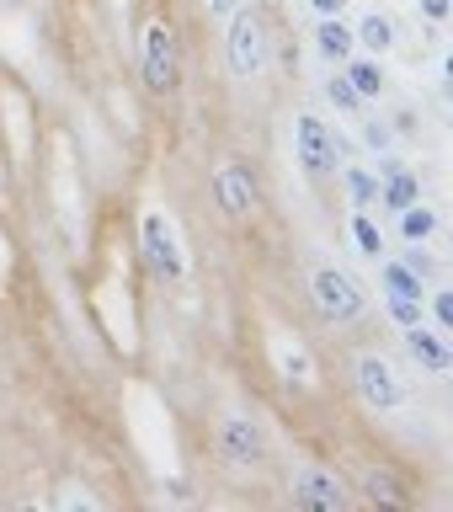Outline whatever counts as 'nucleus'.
Instances as JSON below:
<instances>
[{
  "label": "nucleus",
  "instance_id": "obj_23",
  "mask_svg": "<svg viewBox=\"0 0 453 512\" xmlns=\"http://www.w3.org/2000/svg\"><path fill=\"white\" fill-rule=\"evenodd\" d=\"M422 315H427V326H438L443 336H453V288H427Z\"/></svg>",
  "mask_w": 453,
  "mask_h": 512
},
{
  "label": "nucleus",
  "instance_id": "obj_30",
  "mask_svg": "<svg viewBox=\"0 0 453 512\" xmlns=\"http://www.w3.org/2000/svg\"><path fill=\"white\" fill-rule=\"evenodd\" d=\"M6 267H11V251H6V235H0V278H6Z\"/></svg>",
  "mask_w": 453,
  "mask_h": 512
},
{
  "label": "nucleus",
  "instance_id": "obj_11",
  "mask_svg": "<svg viewBox=\"0 0 453 512\" xmlns=\"http://www.w3.org/2000/svg\"><path fill=\"white\" fill-rule=\"evenodd\" d=\"M288 502L304 512H347L352 491L342 486V475L326 470V464H299V475L288 480Z\"/></svg>",
  "mask_w": 453,
  "mask_h": 512
},
{
  "label": "nucleus",
  "instance_id": "obj_6",
  "mask_svg": "<svg viewBox=\"0 0 453 512\" xmlns=\"http://www.w3.org/2000/svg\"><path fill=\"white\" fill-rule=\"evenodd\" d=\"M288 144H294V166H299L304 182H326V176L342 166V139H336L331 118H320V112H310V107L294 112Z\"/></svg>",
  "mask_w": 453,
  "mask_h": 512
},
{
  "label": "nucleus",
  "instance_id": "obj_2",
  "mask_svg": "<svg viewBox=\"0 0 453 512\" xmlns=\"http://www.w3.org/2000/svg\"><path fill=\"white\" fill-rule=\"evenodd\" d=\"M134 246H139V262L144 272H150L155 283H187L192 272V246L182 235V224H176V214L166 203H144L139 219H134Z\"/></svg>",
  "mask_w": 453,
  "mask_h": 512
},
{
  "label": "nucleus",
  "instance_id": "obj_7",
  "mask_svg": "<svg viewBox=\"0 0 453 512\" xmlns=\"http://www.w3.org/2000/svg\"><path fill=\"white\" fill-rule=\"evenodd\" d=\"M304 283H310V304H315V315L326 320V326H352V320L368 310V288L336 262H315Z\"/></svg>",
  "mask_w": 453,
  "mask_h": 512
},
{
  "label": "nucleus",
  "instance_id": "obj_1",
  "mask_svg": "<svg viewBox=\"0 0 453 512\" xmlns=\"http://www.w3.org/2000/svg\"><path fill=\"white\" fill-rule=\"evenodd\" d=\"M123 416H128V438H134L139 459L150 464L155 475H182V448H176V432H171V411L144 379L128 384Z\"/></svg>",
  "mask_w": 453,
  "mask_h": 512
},
{
  "label": "nucleus",
  "instance_id": "obj_25",
  "mask_svg": "<svg viewBox=\"0 0 453 512\" xmlns=\"http://www.w3.org/2000/svg\"><path fill=\"white\" fill-rule=\"evenodd\" d=\"M54 502H59V507H86V512H96V507H102V496L86 491V486H75V480H70V486H59Z\"/></svg>",
  "mask_w": 453,
  "mask_h": 512
},
{
  "label": "nucleus",
  "instance_id": "obj_13",
  "mask_svg": "<svg viewBox=\"0 0 453 512\" xmlns=\"http://www.w3.org/2000/svg\"><path fill=\"white\" fill-rule=\"evenodd\" d=\"M400 342H406V358L422 368V374H448V368H453V336H443L438 326H427V320L406 326V331H400Z\"/></svg>",
  "mask_w": 453,
  "mask_h": 512
},
{
  "label": "nucleus",
  "instance_id": "obj_8",
  "mask_svg": "<svg viewBox=\"0 0 453 512\" xmlns=\"http://www.w3.org/2000/svg\"><path fill=\"white\" fill-rule=\"evenodd\" d=\"M134 54H139V80L150 86L155 96H171L182 86V54H176V27L166 16H150L134 38Z\"/></svg>",
  "mask_w": 453,
  "mask_h": 512
},
{
  "label": "nucleus",
  "instance_id": "obj_5",
  "mask_svg": "<svg viewBox=\"0 0 453 512\" xmlns=\"http://www.w3.org/2000/svg\"><path fill=\"white\" fill-rule=\"evenodd\" d=\"M214 448H219L224 470L256 475L267 464V427L256 422V411H246V406H224L219 422H214Z\"/></svg>",
  "mask_w": 453,
  "mask_h": 512
},
{
  "label": "nucleus",
  "instance_id": "obj_9",
  "mask_svg": "<svg viewBox=\"0 0 453 512\" xmlns=\"http://www.w3.org/2000/svg\"><path fill=\"white\" fill-rule=\"evenodd\" d=\"M267 363H272V374L283 384H294V390H304V395L320 390V363H315V352L299 331L267 326Z\"/></svg>",
  "mask_w": 453,
  "mask_h": 512
},
{
  "label": "nucleus",
  "instance_id": "obj_29",
  "mask_svg": "<svg viewBox=\"0 0 453 512\" xmlns=\"http://www.w3.org/2000/svg\"><path fill=\"white\" fill-rule=\"evenodd\" d=\"M416 11H422V16H427V22H438V27H443L453 6H448V0H416Z\"/></svg>",
  "mask_w": 453,
  "mask_h": 512
},
{
  "label": "nucleus",
  "instance_id": "obj_4",
  "mask_svg": "<svg viewBox=\"0 0 453 512\" xmlns=\"http://www.w3.org/2000/svg\"><path fill=\"white\" fill-rule=\"evenodd\" d=\"M352 390H358V400L368 411H379V416H395V411L411 406L406 368H400L395 358H384V352H374V347L352 358Z\"/></svg>",
  "mask_w": 453,
  "mask_h": 512
},
{
  "label": "nucleus",
  "instance_id": "obj_21",
  "mask_svg": "<svg viewBox=\"0 0 453 512\" xmlns=\"http://www.w3.org/2000/svg\"><path fill=\"white\" fill-rule=\"evenodd\" d=\"M320 96L331 102V112H342V118H363V102H358V91L347 86V75L342 70H326V86H320Z\"/></svg>",
  "mask_w": 453,
  "mask_h": 512
},
{
  "label": "nucleus",
  "instance_id": "obj_20",
  "mask_svg": "<svg viewBox=\"0 0 453 512\" xmlns=\"http://www.w3.org/2000/svg\"><path fill=\"white\" fill-rule=\"evenodd\" d=\"M336 176H342L352 208H379V171H374V166L352 160V166H336Z\"/></svg>",
  "mask_w": 453,
  "mask_h": 512
},
{
  "label": "nucleus",
  "instance_id": "obj_27",
  "mask_svg": "<svg viewBox=\"0 0 453 512\" xmlns=\"http://www.w3.org/2000/svg\"><path fill=\"white\" fill-rule=\"evenodd\" d=\"M304 6H310V16H347L352 0H304Z\"/></svg>",
  "mask_w": 453,
  "mask_h": 512
},
{
  "label": "nucleus",
  "instance_id": "obj_16",
  "mask_svg": "<svg viewBox=\"0 0 453 512\" xmlns=\"http://www.w3.org/2000/svg\"><path fill=\"white\" fill-rule=\"evenodd\" d=\"M347 240H352V251H358L363 262H384V256H390V235H384V224L374 219V208H352L347 214Z\"/></svg>",
  "mask_w": 453,
  "mask_h": 512
},
{
  "label": "nucleus",
  "instance_id": "obj_19",
  "mask_svg": "<svg viewBox=\"0 0 453 512\" xmlns=\"http://www.w3.org/2000/svg\"><path fill=\"white\" fill-rule=\"evenodd\" d=\"M374 272H379V288H384V294L427 299V278H422V272H411L400 256H384V262H374Z\"/></svg>",
  "mask_w": 453,
  "mask_h": 512
},
{
  "label": "nucleus",
  "instance_id": "obj_24",
  "mask_svg": "<svg viewBox=\"0 0 453 512\" xmlns=\"http://www.w3.org/2000/svg\"><path fill=\"white\" fill-rule=\"evenodd\" d=\"M384 315H390L400 331L416 326V320H427V315H422V299H406V294H384Z\"/></svg>",
  "mask_w": 453,
  "mask_h": 512
},
{
  "label": "nucleus",
  "instance_id": "obj_17",
  "mask_svg": "<svg viewBox=\"0 0 453 512\" xmlns=\"http://www.w3.org/2000/svg\"><path fill=\"white\" fill-rule=\"evenodd\" d=\"M395 16L390 11H363L358 22H352V43H358V54H374V59H384L395 48Z\"/></svg>",
  "mask_w": 453,
  "mask_h": 512
},
{
  "label": "nucleus",
  "instance_id": "obj_12",
  "mask_svg": "<svg viewBox=\"0 0 453 512\" xmlns=\"http://www.w3.org/2000/svg\"><path fill=\"white\" fill-rule=\"evenodd\" d=\"M374 171H379V208H384V214H400L406 203L422 198V176H416V166H406L395 150L374 155Z\"/></svg>",
  "mask_w": 453,
  "mask_h": 512
},
{
  "label": "nucleus",
  "instance_id": "obj_3",
  "mask_svg": "<svg viewBox=\"0 0 453 512\" xmlns=\"http://www.w3.org/2000/svg\"><path fill=\"white\" fill-rule=\"evenodd\" d=\"M219 54H224V70H230V80H240V86L262 80L267 64H272V43H267L262 11L240 6L230 22H219Z\"/></svg>",
  "mask_w": 453,
  "mask_h": 512
},
{
  "label": "nucleus",
  "instance_id": "obj_18",
  "mask_svg": "<svg viewBox=\"0 0 453 512\" xmlns=\"http://www.w3.org/2000/svg\"><path fill=\"white\" fill-rule=\"evenodd\" d=\"M390 219H395V235L406 240V246H427V240L443 230V214H438L432 203H422V198L406 203V208H400V214H390Z\"/></svg>",
  "mask_w": 453,
  "mask_h": 512
},
{
  "label": "nucleus",
  "instance_id": "obj_15",
  "mask_svg": "<svg viewBox=\"0 0 453 512\" xmlns=\"http://www.w3.org/2000/svg\"><path fill=\"white\" fill-rule=\"evenodd\" d=\"M342 75H347V86L358 91L363 107L368 102H384V91H390V70H384V59H374V54H352L342 64Z\"/></svg>",
  "mask_w": 453,
  "mask_h": 512
},
{
  "label": "nucleus",
  "instance_id": "obj_10",
  "mask_svg": "<svg viewBox=\"0 0 453 512\" xmlns=\"http://www.w3.org/2000/svg\"><path fill=\"white\" fill-rule=\"evenodd\" d=\"M214 203H219V214L230 219V224H246L256 219V203H262V192H256V171L246 166V160H219L214 166Z\"/></svg>",
  "mask_w": 453,
  "mask_h": 512
},
{
  "label": "nucleus",
  "instance_id": "obj_22",
  "mask_svg": "<svg viewBox=\"0 0 453 512\" xmlns=\"http://www.w3.org/2000/svg\"><path fill=\"white\" fill-rule=\"evenodd\" d=\"M358 139H363L368 155H390L395 144H400V134H395L390 118H363V123H358Z\"/></svg>",
  "mask_w": 453,
  "mask_h": 512
},
{
  "label": "nucleus",
  "instance_id": "obj_28",
  "mask_svg": "<svg viewBox=\"0 0 453 512\" xmlns=\"http://www.w3.org/2000/svg\"><path fill=\"white\" fill-rule=\"evenodd\" d=\"M400 262H406L411 272H422V278H427V272H432V256H427L422 246H406V251H400Z\"/></svg>",
  "mask_w": 453,
  "mask_h": 512
},
{
  "label": "nucleus",
  "instance_id": "obj_26",
  "mask_svg": "<svg viewBox=\"0 0 453 512\" xmlns=\"http://www.w3.org/2000/svg\"><path fill=\"white\" fill-rule=\"evenodd\" d=\"M240 6H246V0H203V16L219 27V22H230V16H235Z\"/></svg>",
  "mask_w": 453,
  "mask_h": 512
},
{
  "label": "nucleus",
  "instance_id": "obj_14",
  "mask_svg": "<svg viewBox=\"0 0 453 512\" xmlns=\"http://www.w3.org/2000/svg\"><path fill=\"white\" fill-rule=\"evenodd\" d=\"M310 48H315L320 70H342V64L358 54V43H352V22H347V16H315Z\"/></svg>",
  "mask_w": 453,
  "mask_h": 512
}]
</instances>
